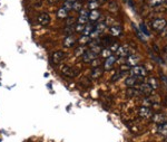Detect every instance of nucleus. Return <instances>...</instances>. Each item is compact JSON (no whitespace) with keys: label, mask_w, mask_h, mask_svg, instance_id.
<instances>
[{"label":"nucleus","mask_w":167,"mask_h":142,"mask_svg":"<svg viewBox=\"0 0 167 142\" xmlns=\"http://www.w3.org/2000/svg\"><path fill=\"white\" fill-rule=\"evenodd\" d=\"M65 58V53L61 51H55V53L51 55V58H50V62L51 64L53 65H57Z\"/></svg>","instance_id":"obj_5"},{"label":"nucleus","mask_w":167,"mask_h":142,"mask_svg":"<svg viewBox=\"0 0 167 142\" xmlns=\"http://www.w3.org/2000/svg\"><path fill=\"white\" fill-rule=\"evenodd\" d=\"M84 29H85V25H80V24L75 25V32H82Z\"/></svg>","instance_id":"obj_34"},{"label":"nucleus","mask_w":167,"mask_h":142,"mask_svg":"<svg viewBox=\"0 0 167 142\" xmlns=\"http://www.w3.org/2000/svg\"><path fill=\"white\" fill-rule=\"evenodd\" d=\"M103 73H104V68H101L100 66L94 67V70L91 71V78H94V80H97V78L101 77Z\"/></svg>","instance_id":"obj_14"},{"label":"nucleus","mask_w":167,"mask_h":142,"mask_svg":"<svg viewBox=\"0 0 167 142\" xmlns=\"http://www.w3.org/2000/svg\"><path fill=\"white\" fill-rule=\"evenodd\" d=\"M75 44H76V38L74 37V35L66 36V38L64 39V46L66 48H72L75 46Z\"/></svg>","instance_id":"obj_11"},{"label":"nucleus","mask_w":167,"mask_h":142,"mask_svg":"<svg viewBox=\"0 0 167 142\" xmlns=\"http://www.w3.org/2000/svg\"><path fill=\"white\" fill-rule=\"evenodd\" d=\"M137 89H138V91L141 92V94H144V95H149V94L153 92V89H151V86H149L147 83L141 84Z\"/></svg>","instance_id":"obj_10"},{"label":"nucleus","mask_w":167,"mask_h":142,"mask_svg":"<svg viewBox=\"0 0 167 142\" xmlns=\"http://www.w3.org/2000/svg\"><path fill=\"white\" fill-rule=\"evenodd\" d=\"M141 32H143V35L145 36H149V32L147 30V28H146V26L144 24L141 25Z\"/></svg>","instance_id":"obj_36"},{"label":"nucleus","mask_w":167,"mask_h":142,"mask_svg":"<svg viewBox=\"0 0 167 142\" xmlns=\"http://www.w3.org/2000/svg\"><path fill=\"white\" fill-rule=\"evenodd\" d=\"M100 55L103 57H105V58H107V57H110L111 55H113V51H110V49L108 48V47H106V48H103L100 51Z\"/></svg>","instance_id":"obj_25"},{"label":"nucleus","mask_w":167,"mask_h":142,"mask_svg":"<svg viewBox=\"0 0 167 142\" xmlns=\"http://www.w3.org/2000/svg\"><path fill=\"white\" fill-rule=\"evenodd\" d=\"M48 1H49L50 3H55V2H57L58 0H48Z\"/></svg>","instance_id":"obj_38"},{"label":"nucleus","mask_w":167,"mask_h":142,"mask_svg":"<svg viewBox=\"0 0 167 142\" xmlns=\"http://www.w3.org/2000/svg\"><path fill=\"white\" fill-rule=\"evenodd\" d=\"M157 131L160 135L163 137H167V122H163V123L158 124L157 126Z\"/></svg>","instance_id":"obj_16"},{"label":"nucleus","mask_w":167,"mask_h":142,"mask_svg":"<svg viewBox=\"0 0 167 142\" xmlns=\"http://www.w3.org/2000/svg\"><path fill=\"white\" fill-rule=\"evenodd\" d=\"M57 17H58L59 19H66L67 17H68V10H66L64 7L59 8L58 11H57Z\"/></svg>","instance_id":"obj_18"},{"label":"nucleus","mask_w":167,"mask_h":142,"mask_svg":"<svg viewBox=\"0 0 167 142\" xmlns=\"http://www.w3.org/2000/svg\"><path fill=\"white\" fill-rule=\"evenodd\" d=\"M95 29L97 30L99 34H101V32H104L105 30H106V24H104V22H98V25H96L95 26Z\"/></svg>","instance_id":"obj_26"},{"label":"nucleus","mask_w":167,"mask_h":142,"mask_svg":"<svg viewBox=\"0 0 167 142\" xmlns=\"http://www.w3.org/2000/svg\"><path fill=\"white\" fill-rule=\"evenodd\" d=\"M132 49L128 45H123V46H119L118 49L116 51V55L118 57H127V56H130L132 55Z\"/></svg>","instance_id":"obj_3"},{"label":"nucleus","mask_w":167,"mask_h":142,"mask_svg":"<svg viewBox=\"0 0 167 142\" xmlns=\"http://www.w3.org/2000/svg\"><path fill=\"white\" fill-rule=\"evenodd\" d=\"M147 84H148V85L151 86L153 90H156L157 87H158V82H157V80H156V78H154V77L149 78L148 82H147Z\"/></svg>","instance_id":"obj_23"},{"label":"nucleus","mask_w":167,"mask_h":142,"mask_svg":"<svg viewBox=\"0 0 167 142\" xmlns=\"http://www.w3.org/2000/svg\"><path fill=\"white\" fill-rule=\"evenodd\" d=\"M61 74L64 76H66V77H76L77 76V71L74 70L72 67L70 66H67V65H64V66L61 67Z\"/></svg>","instance_id":"obj_4"},{"label":"nucleus","mask_w":167,"mask_h":142,"mask_svg":"<svg viewBox=\"0 0 167 142\" xmlns=\"http://www.w3.org/2000/svg\"><path fill=\"white\" fill-rule=\"evenodd\" d=\"M101 2H105V1H107V0H100Z\"/></svg>","instance_id":"obj_42"},{"label":"nucleus","mask_w":167,"mask_h":142,"mask_svg":"<svg viewBox=\"0 0 167 142\" xmlns=\"http://www.w3.org/2000/svg\"><path fill=\"white\" fill-rule=\"evenodd\" d=\"M97 54L94 53L91 49H88V51H86V53L82 55V61L85 63H91L94 61V59L97 58Z\"/></svg>","instance_id":"obj_7"},{"label":"nucleus","mask_w":167,"mask_h":142,"mask_svg":"<svg viewBox=\"0 0 167 142\" xmlns=\"http://www.w3.org/2000/svg\"><path fill=\"white\" fill-rule=\"evenodd\" d=\"M164 1L165 0H151L149 3H151V6H153V7H158V6L162 5Z\"/></svg>","instance_id":"obj_32"},{"label":"nucleus","mask_w":167,"mask_h":142,"mask_svg":"<svg viewBox=\"0 0 167 142\" xmlns=\"http://www.w3.org/2000/svg\"><path fill=\"white\" fill-rule=\"evenodd\" d=\"M109 32L114 37H118L123 34V28L118 25H113V26L109 28Z\"/></svg>","instance_id":"obj_12"},{"label":"nucleus","mask_w":167,"mask_h":142,"mask_svg":"<svg viewBox=\"0 0 167 142\" xmlns=\"http://www.w3.org/2000/svg\"><path fill=\"white\" fill-rule=\"evenodd\" d=\"M138 115L141 116V118H143V119H148V118H151L153 114H151V111L149 107L141 106L139 109H138Z\"/></svg>","instance_id":"obj_9"},{"label":"nucleus","mask_w":167,"mask_h":142,"mask_svg":"<svg viewBox=\"0 0 167 142\" xmlns=\"http://www.w3.org/2000/svg\"><path fill=\"white\" fill-rule=\"evenodd\" d=\"M88 20H89V19H88V15H80L77 19L78 24H80V25H86L88 22Z\"/></svg>","instance_id":"obj_24"},{"label":"nucleus","mask_w":167,"mask_h":142,"mask_svg":"<svg viewBox=\"0 0 167 142\" xmlns=\"http://www.w3.org/2000/svg\"><path fill=\"white\" fill-rule=\"evenodd\" d=\"M90 42V38L88 37V36H84L82 35L81 37L79 38V44L81 46H85V45H87L88 43Z\"/></svg>","instance_id":"obj_28"},{"label":"nucleus","mask_w":167,"mask_h":142,"mask_svg":"<svg viewBox=\"0 0 167 142\" xmlns=\"http://www.w3.org/2000/svg\"><path fill=\"white\" fill-rule=\"evenodd\" d=\"M64 8L66 9V10H72V3L68 2V1H65Z\"/></svg>","instance_id":"obj_37"},{"label":"nucleus","mask_w":167,"mask_h":142,"mask_svg":"<svg viewBox=\"0 0 167 142\" xmlns=\"http://www.w3.org/2000/svg\"><path fill=\"white\" fill-rule=\"evenodd\" d=\"M151 118H153V121L157 124H160V123H163V122H166V119H165L162 114H155V115H151Z\"/></svg>","instance_id":"obj_21"},{"label":"nucleus","mask_w":167,"mask_h":142,"mask_svg":"<svg viewBox=\"0 0 167 142\" xmlns=\"http://www.w3.org/2000/svg\"><path fill=\"white\" fill-rule=\"evenodd\" d=\"M86 51H87V49H86L85 46L79 45L77 48H76V51H75V55H76V56H82V55L86 53Z\"/></svg>","instance_id":"obj_22"},{"label":"nucleus","mask_w":167,"mask_h":142,"mask_svg":"<svg viewBox=\"0 0 167 142\" xmlns=\"http://www.w3.org/2000/svg\"><path fill=\"white\" fill-rule=\"evenodd\" d=\"M37 20L41 26H47V25L50 24V16L47 12H43L38 16Z\"/></svg>","instance_id":"obj_8"},{"label":"nucleus","mask_w":167,"mask_h":142,"mask_svg":"<svg viewBox=\"0 0 167 142\" xmlns=\"http://www.w3.org/2000/svg\"><path fill=\"white\" fill-rule=\"evenodd\" d=\"M89 2H93V1H97V0H88Z\"/></svg>","instance_id":"obj_40"},{"label":"nucleus","mask_w":167,"mask_h":142,"mask_svg":"<svg viewBox=\"0 0 167 142\" xmlns=\"http://www.w3.org/2000/svg\"><path fill=\"white\" fill-rule=\"evenodd\" d=\"M94 29H95V26H94L93 24L86 25L85 29H84V32H82V35H84V36H88V37H89V35L91 34V32H93Z\"/></svg>","instance_id":"obj_20"},{"label":"nucleus","mask_w":167,"mask_h":142,"mask_svg":"<svg viewBox=\"0 0 167 142\" xmlns=\"http://www.w3.org/2000/svg\"><path fill=\"white\" fill-rule=\"evenodd\" d=\"M158 97L157 96H148V99H146V102H149L151 103V104H156V103H158Z\"/></svg>","instance_id":"obj_33"},{"label":"nucleus","mask_w":167,"mask_h":142,"mask_svg":"<svg viewBox=\"0 0 167 142\" xmlns=\"http://www.w3.org/2000/svg\"><path fill=\"white\" fill-rule=\"evenodd\" d=\"M138 62H139V56H137L135 54H132V55L128 57L127 65L128 66H137Z\"/></svg>","instance_id":"obj_15"},{"label":"nucleus","mask_w":167,"mask_h":142,"mask_svg":"<svg viewBox=\"0 0 167 142\" xmlns=\"http://www.w3.org/2000/svg\"><path fill=\"white\" fill-rule=\"evenodd\" d=\"M99 7V3L97 2V1H93V2H89L88 3V10L90 9V11L91 10H97V8Z\"/></svg>","instance_id":"obj_29"},{"label":"nucleus","mask_w":167,"mask_h":142,"mask_svg":"<svg viewBox=\"0 0 167 142\" xmlns=\"http://www.w3.org/2000/svg\"><path fill=\"white\" fill-rule=\"evenodd\" d=\"M129 72L133 76H137V77H145L148 74V72H147V70H146L145 67L138 66V65L137 66H134Z\"/></svg>","instance_id":"obj_2"},{"label":"nucleus","mask_w":167,"mask_h":142,"mask_svg":"<svg viewBox=\"0 0 167 142\" xmlns=\"http://www.w3.org/2000/svg\"><path fill=\"white\" fill-rule=\"evenodd\" d=\"M66 1H68V2H70V3H74L75 1H77V0H66Z\"/></svg>","instance_id":"obj_39"},{"label":"nucleus","mask_w":167,"mask_h":142,"mask_svg":"<svg viewBox=\"0 0 167 142\" xmlns=\"http://www.w3.org/2000/svg\"><path fill=\"white\" fill-rule=\"evenodd\" d=\"M165 51H166V54H167V46L165 47Z\"/></svg>","instance_id":"obj_41"},{"label":"nucleus","mask_w":167,"mask_h":142,"mask_svg":"<svg viewBox=\"0 0 167 142\" xmlns=\"http://www.w3.org/2000/svg\"><path fill=\"white\" fill-rule=\"evenodd\" d=\"M138 83H139V81H138L137 76L130 75L129 77H127L126 80H125V84H126L128 87H134V86L137 85Z\"/></svg>","instance_id":"obj_13"},{"label":"nucleus","mask_w":167,"mask_h":142,"mask_svg":"<svg viewBox=\"0 0 167 142\" xmlns=\"http://www.w3.org/2000/svg\"><path fill=\"white\" fill-rule=\"evenodd\" d=\"M81 7H82V5H81V2H79V1H75V2L72 3V9L76 11L81 10Z\"/></svg>","instance_id":"obj_30"},{"label":"nucleus","mask_w":167,"mask_h":142,"mask_svg":"<svg viewBox=\"0 0 167 142\" xmlns=\"http://www.w3.org/2000/svg\"><path fill=\"white\" fill-rule=\"evenodd\" d=\"M167 22L164 18H157L151 22V28L157 32H162L166 28Z\"/></svg>","instance_id":"obj_1"},{"label":"nucleus","mask_w":167,"mask_h":142,"mask_svg":"<svg viewBox=\"0 0 167 142\" xmlns=\"http://www.w3.org/2000/svg\"><path fill=\"white\" fill-rule=\"evenodd\" d=\"M116 56H114V55H111L110 57H107L105 59V62H104V71H110L115 65V63H116Z\"/></svg>","instance_id":"obj_6"},{"label":"nucleus","mask_w":167,"mask_h":142,"mask_svg":"<svg viewBox=\"0 0 167 142\" xmlns=\"http://www.w3.org/2000/svg\"><path fill=\"white\" fill-rule=\"evenodd\" d=\"M66 25L67 26H74V25H76V19L74 17H67Z\"/></svg>","instance_id":"obj_31"},{"label":"nucleus","mask_w":167,"mask_h":142,"mask_svg":"<svg viewBox=\"0 0 167 142\" xmlns=\"http://www.w3.org/2000/svg\"><path fill=\"white\" fill-rule=\"evenodd\" d=\"M127 95L129 97L138 96V95H141V92L138 91V89H136V87H129L127 90Z\"/></svg>","instance_id":"obj_19"},{"label":"nucleus","mask_w":167,"mask_h":142,"mask_svg":"<svg viewBox=\"0 0 167 142\" xmlns=\"http://www.w3.org/2000/svg\"><path fill=\"white\" fill-rule=\"evenodd\" d=\"M99 17H100V13H99L98 10H91L89 13H88V19L91 20V22H96V20H98Z\"/></svg>","instance_id":"obj_17"},{"label":"nucleus","mask_w":167,"mask_h":142,"mask_svg":"<svg viewBox=\"0 0 167 142\" xmlns=\"http://www.w3.org/2000/svg\"><path fill=\"white\" fill-rule=\"evenodd\" d=\"M109 10L113 11V12H116L118 10V5L116 2H110L109 3Z\"/></svg>","instance_id":"obj_35"},{"label":"nucleus","mask_w":167,"mask_h":142,"mask_svg":"<svg viewBox=\"0 0 167 142\" xmlns=\"http://www.w3.org/2000/svg\"><path fill=\"white\" fill-rule=\"evenodd\" d=\"M64 32L67 36H72L74 35L75 32V25L74 26H66V28L64 29Z\"/></svg>","instance_id":"obj_27"}]
</instances>
